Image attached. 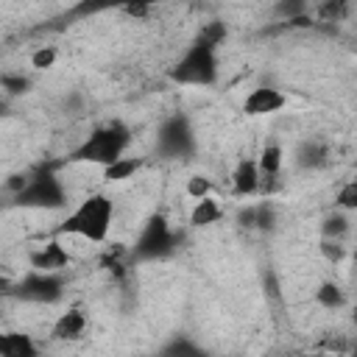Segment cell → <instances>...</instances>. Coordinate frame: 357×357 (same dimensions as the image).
<instances>
[{"label": "cell", "mask_w": 357, "mask_h": 357, "mask_svg": "<svg viewBox=\"0 0 357 357\" xmlns=\"http://www.w3.org/2000/svg\"><path fill=\"white\" fill-rule=\"evenodd\" d=\"M112 229V201L100 192L86 195L64 220L61 231L75 234L86 243H103Z\"/></svg>", "instance_id": "1"}, {"label": "cell", "mask_w": 357, "mask_h": 357, "mask_svg": "<svg viewBox=\"0 0 357 357\" xmlns=\"http://www.w3.org/2000/svg\"><path fill=\"white\" fill-rule=\"evenodd\" d=\"M131 142V134L123 123H109L103 128H95L73 153L75 162H92V165H114L117 159H123L126 148Z\"/></svg>", "instance_id": "2"}, {"label": "cell", "mask_w": 357, "mask_h": 357, "mask_svg": "<svg viewBox=\"0 0 357 357\" xmlns=\"http://www.w3.org/2000/svg\"><path fill=\"white\" fill-rule=\"evenodd\" d=\"M173 78L178 84H192V86H206L218 78V59H215V47L195 42L181 61L173 67Z\"/></svg>", "instance_id": "3"}, {"label": "cell", "mask_w": 357, "mask_h": 357, "mask_svg": "<svg viewBox=\"0 0 357 357\" xmlns=\"http://www.w3.org/2000/svg\"><path fill=\"white\" fill-rule=\"evenodd\" d=\"M64 187L53 173H39L28 178V184L17 192V204L31 209H59L64 206Z\"/></svg>", "instance_id": "4"}, {"label": "cell", "mask_w": 357, "mask_h": 357, "mask_svg": "<svg viewBox=\"0 0 357 357\" xmlns=\"http://www.w3.org/2000/svg\"><path fill=\"white\" fill-rule=\"evenodd\" d=\"M170 243H173V234H170V226L165 223V218H151L134 245V254L139 259H156L170 251Z\"/></svg>", "instance_id": "5"}, {"label": "cell", "mask_w": 357, "mask_h": 357, "mask_svg": "<svg viewBox=\"0 0 357 357\" xmlns=\"http://www.w3.org/2000/svg\"><path fill=\"white\" fill-rule=\"evenodd\" d=\"M17 296L25 301H36V304H50L56 298H61V279L56 273H45V271H31L20 287Z\"/></svg>", "instance_id": "6"}, {"label": "cell", "mask_w": 357, "mask_h": 357, "mask_svg": "<svg viewBox=\"0 0 357 357\" xmlns=\"http://www.w3.org/2000/svg\"><path fill=\"white\" fill-rule=\"evenodd\" d=\"M159 151L162 153H170V156H178V153H187L190 145H192V134H190V126L181 120V117H170L162 128H159Z\"/></svg>", "instance_id": "7"}, {"label": "cell", "mask_w": 357, "mask_h": 357, "mask_svg": "<svg viewBox=\"0 0 357 357\" xmlns=\"http://www.w3.org/2000/svg\"><path fill=\"white\" fill-rule=\"evenodd\" d=\"M284 103H287V98H284L279 89H273V86H259V89H254V92L243 100V112H245L248 117H262V114L279 112Z\"/></svg>", "instance_id": "8"}, {"label": "cell", "mask_w": 357, "mask_h": 357, "mask_svg": "<svg viewBox=\"0 0 357 357\" xmlns=\"http://www.w3.org/2000/svg\"><path fill=\"white\" fill-rule=\"evenodd\" d=\"M67 262H70V251H67L59 240H50V243H45V245H39V251L31 254L33 271H45V273H56V271H61Z\"/></svg>", "instance_id": "9"}, {"label": "cell", "mask_w": 357, "mask_h": 357, "mask_svg": "<svg viewBox=\"0 0 357 357\" xmlns=\"http://www.w3.org/2000/svg\"><path fill=\"white\" fill-rule=\"evenodd\" d=\"M231 184H234V192L237 195H254L262 184V173H259V165L254 159H240L234 173H231Z\"/></svg>", "instance_id": "10"}, {"label": "cell", "mask_w": 357, "mask_h": 357, "mask_svg": "<svg viewBox=\"0 0 357 357\" xmlns=\"http://www.w3.org/2000/svg\"><path fill=\"white\" fill-rule=\"evenodd\" d=\"M84 332H86V315L78 307H70L53 324V337L56 340H78V337H84Z\"/></svg>", "instance_id": "11"}, {"label": "cell", "mask_w": 357, "mask_h": 357, "mask_svg": "<svg viewBox=\"0 0 357 357\" xmlns=\"http://www.w3.org/2000/svg\"><path fill=\"white\" fill-rule=\"evenodd\" d=\"M0 357H39V349L31 335L25 332H8L0 340Z\"/></svg>", "instance_id": "12"}, {"label": "cell", "mask_w": 357, "mask_h": 357, "mask_svg": "<svg viewBox=\"0 0 357 357\" xmlns=\"http://www.w3.org/2000/svg\"><path fill=\"white\" fill-rule=\"evenodd\" d=\"M220 206H218V201L215 198H201V201H195V206H192V212H190V223L192 226H209V223H215V220H220Z\"/></svg>", "instance_id": "13"}, {"label": "cell", "mask_w": 357, "mask_h": 357, "mask_svg": "<svg viewBox=\"0 0 357 357\" xmlns=\"http://www.w3.org/2000/svg\"><path fill=\"white\" fill-rule=\"evenodd\" d=\"M139 167H142V159H137V156H123V159H117L114 165L103 167V178H106V181H123V178H131Z\"/></svg>", "instance_id": "14"}, {"label": "cell", "mask_w": 357, "mask_h": 357, "mask_svg": "<svg viewBox=\"0 0 357 357\" xmlns=\"http://www.w3.org/2000/svg\"><path fill=\"white\" fill-rule=\"evenodd\" d=\"M257 165H259L262 178H276L279 170H282V148L279 145H265L259 159H257Z\"/></svg>", "instance_id": "15"}, {"label": "cell", "mask_w": 357, "mask_h": 357, "mask_svg": "<svg viewBox=\"0 0 357 357\" xmlns=\"http://www.w3.org/2000/svg\"><path fill=\"white\" fill-rule=\"evenodd\" d=\"M315 301H318L321 307H326V310H337V307L343 304V293H340V287H337V284L324 282V284L315 290Z\"/></svg>", "instance_id": "16"}, {"label": "cell", "mask_w": 357, "mask_h": 357, "mask_svg": "<svg viewBox=\"0 0 357 357\" xmlns=\"http://www.w3.org/2000/svg\"><path fill=\"white\" fill-rule=\"evenodd\" d=\"M159 357H206L195 343H190V340H173L170 346H165L162 351H159Z\"/></svg>", "instance_id": "17"}, {"label": "cell", "mask_w": 357, "mask_h": 357, "mask_svg": "<svg viewBox=\"0 0 357 357\" xmlns=\"http://www.w3.org/2000/svg\"><path fill=\"white\" fill-rule=\"evenodd\" d=\"M223 36H226V25H223V22H206V25L201 28V33H198L195 42L209 45V47H218V45L223 42Z\"/></svg>", "instance_id": "18"}, {"label": "cell", "mask_w": 357, "mask_h": 357, "mask_svg": "<svg viewBox=\"0 0 357 357\" xmlns=\"http://www.w3.org/2000/svg\"><path fill=\"white\" fill-rule=\"evenodd\" d=\"M304 167H318V165H324L326 162V151L318 145V142H310V145H304L301 148V159H298Z\"/></svg>", "instance_id": "19"}, {"label": "cell", "mask_w": 357, "mask_h": 357, "mask_svg": "<svg viewBox=\"0 0 357 357\" xmlns=\"http://www.w3.org/2000/svg\"><path fill=\"white\" fill-rule=\"evenodd\" d=\"M346 229H349V220L343 215H329L324 220V237L326 240H340L346 234Z\"/></svg>", "instance_id": "20"}, {"label": "cell", "mask_w": 357, "mask_h": 357, "mask_svg": "<svg viewBox=\"0 0 357 357\" xmlns=\"http://www.w3.org/2000/svg\"><path fill=\"white\" fill-rule=\"evenodd\" d=\"M337 206H343V209H357V178L346 181V184L337 190Z\"/></svg>", "instance_id": "21"}, {"label": "cell", "mask_w": 357, "mask_h": 357, "mask_svg": "<svg viewBox=\"0 0 357 357\" xmlns=\"http://www.w3.org/2000/svg\"><path fill=\"white\" fill-rule=\"evenodd\" d=\"M209 178L206 176H192L190 181H187V195L190 198H195V201H201V198H209Z\"/></svg>", "instance_id": "22"}, {"label": "cell", "mask_w": 357, "mask_h": 357, "mask_svg": "<svg viewBox=\"0 0 357 357\" xmlns=\"http://www.w3.org/2000/svg\"><path fill=\"white\" fill-rule=\"evenodd\" d=\"M53 61H56V50H53V47H39V50L31 56V64H33L36 70H47V67H53Z\"/></svg>", "instance_id": "23"}, {"label": "cell", "mask_w": 357, "mask_h": 357, "mask_svg": "<svg viewBox=\"0 0 357 357\" xmlns=\"http://www.w3.org/2000/svg\"><path fill=\"white\" fill-rule=\"evenodd\" d=\"M321 251L326 254V259H329V262H337V259H343V245H340V240H324Z\"/></svg>", "instance_id": "24"}, {"label": "cell", "mask_w": 357, "mask_h": 357, "mask_svg": "<svg viewBox=\"0 0 357 357\" xmlns=\"http://www.w3.org/2000/svg\"><path fill=\"white\" fill-rule=\"evenodd\" d=\"M273 209H271V204H259L257 206V226L259 229H268V226H273Z\"/></svg>", "instance_id": "25"}, {"label": "cell", "mask_w": 357, "mask_h": 357, "mask_svg": "<svg viewBox=\"0 0 357 357\" xmlns=\"http://www.w3.org/2000/svg\"><path fill=\"white\" fill-rule=\"evenodd\" d=\"M3 86H6V92H22L25 86H28V81L22 78V75H3Z\"/></svg>", "instance_id": "26"}, {"label": "cell", "mask_w": 357, "mask_h": 357, "mask_svg": "<svg viewBox=\"0 0 357 357\" xmlns=\"http://www.w3.org/2000/svg\"><path fill=\"white\" fill-rule=\"evenodd\" d=\"M123 11H126V14H131V17H145L151 8H148V6H142V3H137V6H126Z\"/></svg>", "instance_id": "27"}, {"label": "cell", "mask_w": 357, "mask_h": 357, "mask_svg": "<svg viewBox=\"0 0 357 357\" xmlns=\"http://www.w3.org/2000/svg\"><path fill=\"white\" fill-rule=\"evenodd\" d=\"M343 11H346V8H343V6H335V3H329V6H324V8H321V14H324V17H340Z\"/></svg>", "instance_id": "28"}, {"label": "cell", "mask_w": 357, "mask_h": 357, "mask_svg": "<svg viewBox=\"0 0 357 357\" xmlns=\"http://www.w3.org/2000/svg\"><path fill=\"white\" fill-rule=\"evenodd\" d=\"M354 324H357V307H354Z\"/></svg>", "instance_id": "29"}, {"label": "cell", "mask_w": 357, "mask_h": 357, "mask_svg": "<svg viewBox=\"0 0 357 357\" xmlns=\"http://www.w3.org/2000/svg\"><path fill=\"white\" fill-rule=\"evenodd\" d=\"M354 357H357V340H354Z\"/></svg>", "instance_id": "30"}, {"label": "cell", "mask_w": 357, "mask_h": 357, "mask_svg": "<svg viewBox=\"0 0 357 357\" xmlns=\"http://www.w3.org/2000/svg\"><path fill=\"white\" fill-rule=\"evenodd\" d=\"M354 259H357V248H354Z\"/></svg>", "instance_id": "31"}]
</instances>
